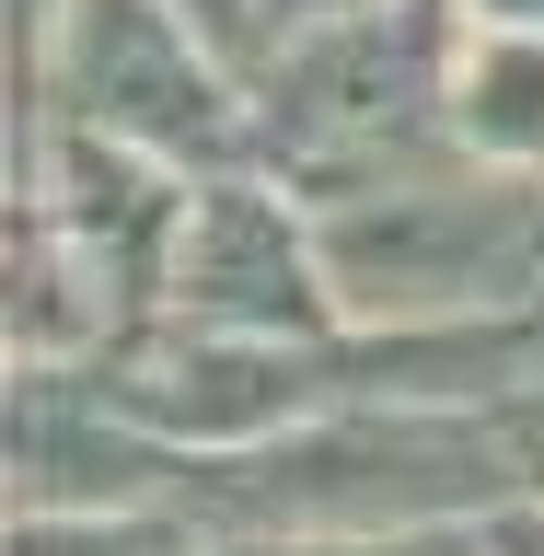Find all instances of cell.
Listing matches in <instances>:
<instances>
[{
    "label": "cell",
    "instance_id": "1",
    "mask_svg": "<svg viewBox=\"0 0 544 556\" xmlns=\"http://www.w3.org/2000/svg\"><path fill=\"white\" fill-rule=\"evenodd\" d=\"M510 498L498 406L429 394H337L255 452L186 464V510H208L220 533H476Z\"/></svg>",
    "mask_w": 544,
    "mask_h": 556
},
{
    "label": "cell",
    "instance_id": "2",
    "mask_svg": "<svg viewBox=\"0 0 544 556\" xmlns=\"http://www.w3.org/2000/svg\"><path fill=\"white\" fill-rule=\"evenodd\" d=\"M452 0H347L255 59V163L302 198H359L452 163Z\"/></svg>",
    "mask_w": 544,
    "mask_h": 556
},
{
    "label": "cell",
    "instance_id": "3",
    "mask_svg": "<svg viewBox=\"0 0 544 556\" xmlns=\"http://www.w3.org/2000/svg\"><path fill=\"white\" fill-rule=\"evenodd\" d=\"M325 267L359 337H429V325H544V174L429 163L359 198H313Z\"/></svg>",
    "mask_w": 544,
    "mask_h": 556
},
{
    "label": "cell",
    "instance_id": "4",
    "mask_svg": "<svg viewBox=\"0 0 544 556\" xmlns=\"http://www.w3.org/2000/svg\"><path fill=\"white\" fill-rule=\"evenodd\" d=\"M24 128H93L186 174L255 163V70L174 0H59L24 35Z\"/></svg>",
    "mask_w": 544,
    "mask_h": 556
},
{
    "label": "cell",
    "instance_id": "5",
    "mask_svg": "<svg viewBox=\"0 0 544 556\" xmlns=\"http://www.w3.org/2000/svg\"><path fill=\"white\" fill-rule=\"evenodd\" d=\"M93 382L139 429H163L186 464H208V452H255L278 429H302L313 406L359 394V359H347V337H232V325L151 313L93 359Z\"/></svg>",
    "mask_w": 544,
    "mask_h": 556
},
{
    "label": "cell",
    "instance_id": "6",
    "mask_svg": "<svg viewBox=\"0 0 544 556\" xmlns=\"http://www.w3.org/2000/svg\"><path fill=\"white\" fill-rule=\"evenodd\" d=\"M163 313L232 325V337H347V302H337V267H325L313 198L290 174H267V163L208 174L198 208H186V243H174Z\"/></svg>",
    "mask_w": 544,
    "mask_h": 556
},
{
    "label": "cell",
    "instance_id": "7",
    "mask_svg": "<svg viewBox=\"0 0 544 556\" xmlns=\"http://www.w3.org/2000/svg\"><path fill=\"white\" fill-rule=\"evenodd\" d=\"M208 174L163 163V151H128V139H93V128H24V186L69 243L81 267L116 290L128 325H151L174 290V243H186V208H198Z\"/></svg>",
    "mask_w": 544,
    "mask_h": 556
},
{
    "label": "cell",
    "instance_id": "8",
    "mask_svg": "<svg viewBox=\"0 0 544 556\" xmlns=\"http://www.w3.org/2000/svg\"><path fill=\"white\" fill-rule=\"evenodd\" d=\"M139 498H186V452L139 429L93 371H12V521L139 510Z\"/></svg>",
    "mask_w": 544,
    "mask_h": 556
},
{
    "label": "cell",
    "instance_id": "9",
    "mask_svg": "<svg viewBox=\"0 0 544 556\" xmlns=\"http://www.w3.org/2000/svg\"><path fill=\"white\" fill-rule=\"evenodd\" d=\"M452 151L498 174H544V35L533 24L464 12V35H452Z\"/></svg>",
    "mask_w": 544,
    "mask_h": 556
},
{
    "label": "cell",
    "instance_id": "10",
    "mask_svg": "<svg viewBox=\"0 0 544 556\" xmlns=\"http://www.w3.org/2000/svg\"><path fill=\"white\" fill-rule=\"evenodd\" d=\"M0 556H232V533L186 498H139V510H24Z\"/></svg>",
    "mask_w": 544,
    "mask_h": 556
},
{
    "label": "cell",
    "instance_id": "11",
    "mask_svg": "<svg viewBox=\"0 0 544 556\" xmlns=\"http://www.w3.org/2000/svg\"><path fill=\"white\" fill-rule=\"evenodd\" d=\"M476 533H232V556H464Z\"/></svg>",
    "mask_w": 544,
    "mask_h": 556
},
{
    "label": "cell",
    "instance_id": "12",
    "mask_svg": "<svg viewBox=\"0 0 544 556\" xmlns=\"http://www.w3.org/2000/svg\"><path fill=\"white\" fill-rule=\"evenodd\" d=\"M498 441H510V486L544 498V371H521L510 394H498Z\"/></svg>",
    "mask_w": 544,
    "mask_h": 556
},
{
    "label": "cell",
    "instance_id": "13",
    "mask_svg": "<svg viewBox=\"0 0 544 556\" xmlns=\"http://www.w3.org/2000/svg\"><path fill=\"white\" fill-rule=\"evenodd\" d=\"M174 12H186V24H208V35H220V47H232L243 70L267 59V24H255V0H174Z\"/></svg>",
    "mask_w": 544,
    "mask_h": 556
},
{
    "label": "cell",
    "instance_id": "14",
    "mask_svg": "<svg viewBox=\"0 0 544 556\" xmlns=\"http://www.w3.org/2000/svg\"><path fill=\"white\" fill-rule=\"evenodd\" d=\"M486 556H544V498H510V510H486Z\"/></svg>",
    "mask_w": 544,
    "mask_h": 556
},
{
    "label": "cell",
    "instance_id": "15",
    "mask_svg": "<svg viewBox=\"0 0 544 556\" xmlns=\"http://www.w3.org/2000/svg\"><path fill=\"white\" fill-rule=\"evenodd\" d=\"M325 12H347V0H255V24H267V47H278V35H302V24H325Z\"/></svg>",
    "mask_w": 544,
    "mask_h": 556
},
{
    "label": "cell",
    "instance_id": "16",
    "mask_svg": "<svg viewBox=\"0 0 544 556\" xmlns=\"http://www.w3.org/2000/svg\"><path fill=\"white\" fill-rule=\"evenodd\" d=\"M464 12H476V24H533L544 35V0H464Z\"/></svg>",
    "mask_w": 544,
    "mask_h": 556
},
{
    "label": "cell",
    "instance_id": "17",
    "mask_svg": "<svg viewBox=\"0 0 544 556\" xmlns=\"http://www.w3.org/2000/svg\"><path fill=\"white\" fill-rule=\"evenodd\" d=\"M464 556H486V521H476V545H464Z\"/></svg>",
    "mask_w": 544,
    "mask_h": 556
}]
</instances>
